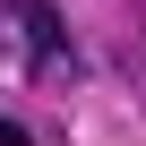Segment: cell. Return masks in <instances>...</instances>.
<instances>
[{
    "label": "cell",
    "instance_id": "6da1fadb",
    "mask_svg": "<svg viewBox=\"0 0 146 146\" xmlns=\"http://www.w3.org/2000/svg\"><path fill=\"white\" fill-rule=\"evenodd\" d=\"M9 9H17V17H26V35H35V69H43V78H69V69H78V52H69L60 9H52V0H9Z\"/></svg>",
    "mask_w": 146,
    "mask_h": 146
},
{
    "label": "cell",
    "instance_id": "7a4b0ae2",
    "mask_svg": "<svg viewBox=\"0 0 146 146\" xmlns=\"http://www.w3.org/2000/svg\"><path fill=\"white\" fill-rule=\"evenodd\" d=\"M0 146H35V137H26V129H9V120H0Z\"/></svg>",
    "mask_w": 146,
    "mask_h": 146
}]
</instances>
